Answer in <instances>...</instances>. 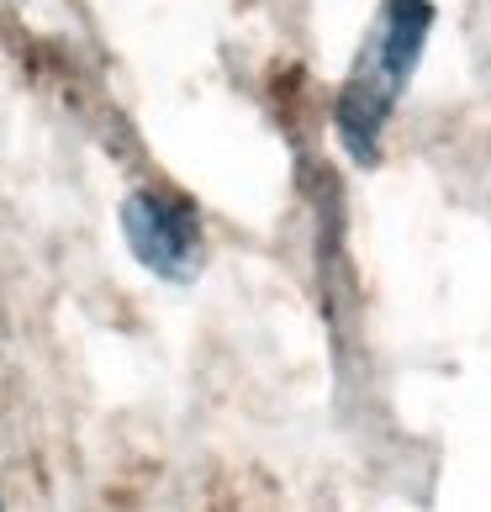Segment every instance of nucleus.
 <instances>
[{"label": "nucleus", "mask_w": 491, "mask_h": 512, "mask_svg": "<svg viewBox=\"0 0 491 512\" xmlns=\"http://www.w3.org/2000/svg\"><path fill=\"white\" fill-rule=\"evenodd\" d=\"M122 238L132 259L159 280H196L201 270V217L185 196L132 191L122 201Z\"/></svg>", "instance_id": "f03ea898"}, {"label": "nucleus", "mask_w": 491, "mask_h": 512, "mask_svg": "<svg viewBox=\"0 0 491 512\" xmlns=\"http://www.w3.org/2000/svg\"><path fill=\"white\" fill-rule=\"evenodd\" d=\"M433 0H381L360 37V53L338 85L333 101V132L354 164L381 159V138L402 106L412 74L423 64L428 32H433Z\"/></svg>", "instance_id": "f257e3e1"}, {"label": "nucleus", "mask_w": 491, "mask_h": 512, "mask_svg": "<svg viewBox=\"0 0 491 512\" xmlns=\"http://www.w3.org/2000/svg\"><path fill=\"white\" fill-rule=\"evenodd\" d=\"M0 512H6V507H0Z\"/></svg>", "instance_id": "7ed1b4c3"}]
</instances>
